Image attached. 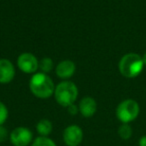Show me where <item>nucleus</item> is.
Here are the masks:
<instances>
[{
  "label": "nucleus",
  "mask_w": 146,
  "mask_h": 146,
  "mask_svg": "<svg viewBox=\"0 0 146 146\" xmlns=\"http://www.w3.org/2000/svg\"><path fill=\"white\" fill-rule=\"evenodd\" d=\"M29 87L33 94L38 98H49L54 94L55 86L52 79L46 73H35L31 77L29 82Z\"/></svg>",
  "instance_id": "obj_1"
},
{
  "label": "nucleus",
  "mask_w": 146,
  "mask_h": 146,
  "mask_svg": "<svg viewBox=\"0 0 146 146\" xmlns=\"http://www.w3.org/2000/svg\"><path fill=\"white\" fill-rule=\"evenodd\" d=\"M119 72L125 78H135L142 72L144 68L142 57L137 53H127L123 55L118 64Z\"/></svg>",
  "instance_id": "obj_2"
},
{
  "label": "nucleus",
  "mask_w": 146,
  "mask_h": 146,
  "mask_svg": "<svg viewBox=\"0 0 146 146\" xmlns=\"http://www.w3.org/2000/svg\"><path fill=\"white\" fill-rule=\"evenodd\" d=\"M55 100L59 105L68 107L74 104L78 96V89L76 85L71 81H63L56 86L54 91Z\"/></svg>",
  "instance_id": "obj_3"
},
{
  "label": "nucleus",
  "mask_w": 146,
  "mask_h": 146,
  "mask_svg": "<svg viewBox=\"0 0 146 146\" xmlns=\"http://www.w3.org/2000/svg\"><path fill=\"white\" fill-rule=\"evenodd\" d=\"M140 113V106L137 101L133 99H125L118 104L116 108V117L121 123H128L134 121Z\"/></svg>",
  "instance_id": "obj_4"
},
{
  "label": "nucleus",
  "mask_w": 146,
  "mask_h": 146,
  "mask_svg": "<svg viewBox=\"0 0 146 146\" xmlns=\"http://www.w3.org/2000/svg\"><path fill=\"white\" fill-rule=\"evenodd\" d=\"M9 140L13 146H29L33 141V133L27 127H16L9 134Z\"/></svg>",
  "instance_id": "obj_5"
},
{
  "label": "nucleus",
  "mask_w": 146,
  "mask_h": 146,
  "mask_svg": "<svg viewBox=\"0 0 146 146\" xmlns=\"http://www.w3.org/2000/svg\"><path fill=\"white\" fill-rule=\"evenodd\" d=\"M62 138L66 146H79L83 140V131L78 125H69L63 131Z\"/></svg>",
  "instance_id": "obj_6"
},
{
  "label": "nucleus",
  "mask_w": 146,
  "mask_h": 146,
  "mask_svg": "<svg viewBox=\"0 0 146 146\" xmlns=\"http://www.w3.org/2000/svg\"><path fill=\"white\" fill-rule=\"evenodd\" d=\"M17 65L22 72L31 74L35 73L39 67V62L37 58L31 53H22L17 59Z\"/></svg>",
  "instance_id": "obj_7"
},
{
  "label": "nucleus",
  "mask_w": 146,
  "mask_h": 146,
  "mask_svg": "<svg viewBox=\"0 0 146 146\" xmlns=\"http://www.w3.org/2000/svg\"><path fill=\"white\" fill-rule=\"evenodd\" d=\"M14 76L15 69L11 61L7 59H0V83H9L13 80Z\"/></svg>",
  "instance_id": "obj_8"
},
{
  "label": "nucleus",
  "mask_w": 146,
  "mask_h": 146,
  "mask_svg": "<svg viewBox=\"0 0 146 146\" xmlns=\"http://www.w3.org/2000/svg\"><path fill=\"white\" fill-rule=\"evenodd\" d=\"M97 110L96 101L92 97H84L79 103V112L83 117L89 118L95 114Z\"/></svg>",
  "instance_id": "obj_9"
},
{
  "label": "nucleus",
  "mask_w": 146,
  "mask_h": 146,
  "mask_svg": "<svg viewBox=\"0 0 146 146\" xmlns=\"http://www.w3.org/2000/svg\"><path fill=\"white\" fill-rule=\"evenodd\" d=\"M75 64L74 62L70 60H64L58 63L56 66V74L58 77L63 78V79H67L70 78L71 76L75 72Z\"/></svg>",
  "instance_id": "obj_10"
},
{
  "label": "nucleus",
  "mask_w": 146,
  "mask_h": 146,
  "mask_svg": "<svg viewBox=\"0 0 146 146\" xmlns=\"http://www.w3.org/2000/svg\"><path fill=\"white\" fill-rule=\"evenodd\" d=\"M53 125L52 122L48 119H41L36 124V131L39 134V136H47L52 132Z\"/></svg>",
  "instance_id": "obj_11"
},
{
  "label": "nucleus",
  "mask_w": 146,
  "mask_h": 146,
  "mask_svg": "<svg viewBox=\"0 0 146 146\" xmlns=\"http://www.w3.org/2000/svg\"><path fill=\"white\" fill-rule=\"evenodd\" d=\"M132 134H133V130H132V127L128 123H122L118 128V135H119V137L121 139H130Z\"/></svg>",
  "instance_id": "obj_12"
},
{
  "label": "nucleus",
  "mask_w": 146,
  "mask_h": 146,
  "mask_svg": "<svg viewBox=\"0 0 146 146\" xmlns=\"http://www.w3.org/2000/svg\"><path fill=\"white\" fill-rule=\"evenodd\" d=\"M31 146H57L56 143L51 138L47 136H38L33 139Z\"/></svg>",
  "instance_id": "obj_13"
},
{
  "label": "nucleus",
  "mask_w": 146,
  "mask_h": 146,
  "mask_svg": "<svg viewBox=\"0 0 146 146\" xmlns=\"http://www.w3.org/2000/svg\"><path fill=\"white\" fill-rule=\"evenodd\" d=\"M39 68L41 69L43 73H48L53 69V61L52 59L45 57V58L41 59L39 62Z\"/></svg>",
  "instance_id": "obj_14"
},
{
  "label": "nucleus",
  "mask_w": 146,
  "mask_h": 146,
  "mask_svg": "<svg viewBox=\"0 0 146 146\" xmlns=\"http://www.w3.org/2000/svg\"><path fill=\"white\" fill-rule=\"evenodd\" d=\"M8 118V109L4 105V103L0 101V126L3 125Z\"/></svg>",
  "instance_id": "obj_15"
},
{
  "label": "nucleus",
  "mask_w": 146,
  "mask_h": 146,
  "mask_svg": "<svg viewBox=\"0 0 146 146\" xmlns=\"http://www.w3.org/2000/svg\"><path fill=\"white\" fill-rule=\"evenodd\" d=\"M8 136L9 135H8L7 129L3 125H1L0 126V143H3V142L6 141Z\"/></svg>",
  "instance_id": "obj_16"
},
{
  "label": "nucleus",
  "mask_w": 146,
  "mask_h": 146,
  "mask_svg": "<svg viewBox=\"0 0 146 146\" xmlns=\"http://www.w3.org/2000/svg\"><path fill=\"white\" fill-rule=\"evenodd\" d=\"M67 110H68V113L71 114V115H76L79 111V107L76 106L75 104H71L70 106L67 107Z\"/></svg>",
  "instance_id": "obj_17"
},
{
  "label": "nucleus",
  "mask_w": 146,
  "mask_h": 146,
  "mask_svg": "<svg viewBox=\"0 0 146 146\" xmlns=\"http://www.w3.org/2000/svg\"><path fill=\"white\" fill-rule=\"evenodd\" d=\"M138 145L139 146H146V135H143L140 137L139 141H138Z\"/></svg>",
  "instance_id": "obj_18"
},
{
  "label": "nucleus",
  "mask_w": 146,
  "mask_h": 146,
  "mask_svg": "<svg viewBox=\"0 0 146 146\" xmlns=\"http://www.w3.org/2000/svg\"><path fill=\"white\" fill-rule=\"evenodd\" d=\"M142 61H143V64H144V66H146V52L144 53L143 55H142Z\"/></svg>",
  "instance_id": "obj_19"
}]
</instances>
